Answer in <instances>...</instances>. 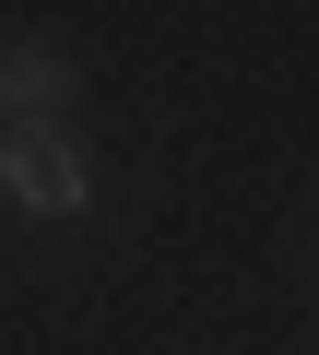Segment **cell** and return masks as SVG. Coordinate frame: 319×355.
Masks as SVG:
<instances>
[{"label": "cell", "instance_id": "2", "mask_svg": "<svg viewBox=\"0 0 319 355\" xmlns=\"http://www.w3.org/2000/svg\"><path fill=\"white\" fill-rule=\"evenodd\" d=\"M60 107H71V60L60 48H36V36L0 48V130H48Z\"/></svg>", "mask_w": 319, "mask_h": 355}, {"label": "cell", "instance_id": "1", "mask_svg": "<svg viewBox=\"0 0 319 355\" xmlns=\"http://www.w3.org/2000/svg\"><path fill=\"white\" fill-rule=\"evenodd\" d=\"M0 190H12L36 225H83V214H95V166H83L60 130H0Z\"/></svg>", "mask_w": 319, "mask_h": 355}]
</instances>
